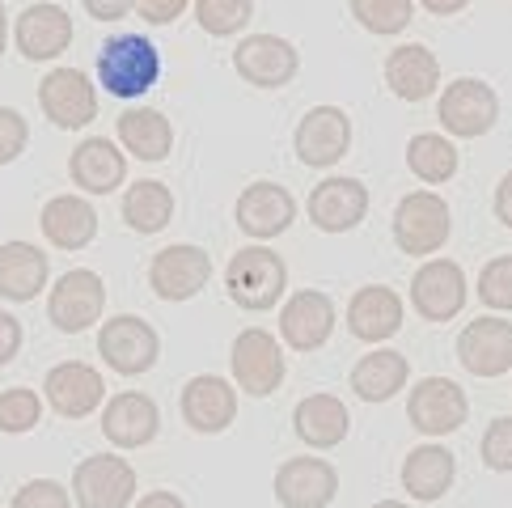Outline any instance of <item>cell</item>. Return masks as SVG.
<instances>
[{"instance_id": "f546056e", "label": "cell", "mask_w": 512, "mask_h": 508, "mask_svg": "<svg viewBox=\"0 0 512 508\" xmlns=\"http://www.w3.org/2000/svg\"><path fill=\"white\" fill-rule=\"evenodd\" d=\"M453 475H457V462L445 445H419V449H411V458L402 462V487H407L411 500H419V504L441 500L453 487Z\"/></svg>"}, {"instance_id": "9a60e30c", "label": "cell", "mask_w": 512, "mask_h": 508, "mask_svg": "<svg viewBox=\"0 0 512 508\" xmlns=\"http://www.w3.org/2000/svg\"><path fill=\"white\" fill-rule=\"evenodd\" d=\"M457 360L474 377H504L512 369V322L479 318L457 335Z\"/></svg>"}, {"instance_id": "8fae6325", "label": "cell", "mask_w": 512, "mask_h": 508, "mask_svg": "<svg viewBox=\"0 0 512 508\" xmlns=\"http://www.w3.org/2000/svg\"><path fill=\"white\" fill-rule=\"evenodd\" d=\"M208 280H212L208 250H199L191 242L157 250L153 263H149V288L161 301H191Z\"/></svg>"}, {"instance_id": "7c38bea8", "label": "cell", "mask_w": 512, "mask_h": 508, "mask_svg": "<svg viewBox=\"0 0 512 508\" xmlns=\"http://www.w3.org/2000/svg\"><path fill=\"white\" fill-rule=\"evenodd\" d=\"M233 68L242 72V81H250V85L280 89L297 77L301 56L288 39H280V34H246L233 51Z\"/></svg>"}, {"instance_id": "1f68e13d", "label": "cell", "mask_w": 512, "mask_h": 508, "mask_svg": "<svg viewBox=\"0 0 512 508\" xmlns=\"http://www.w3.org/2000/svg\"><path fill=\"white\" fill-rule=\"evenodd\" d=\"M119 140H123V149L140 161H166V153L174 149V123L161 111L140 106V111L119 115Z\"/></svg>"}, {"instance_id": "d6986e66", "label": "cell", "mask_w": 512, "mask_h": 508, "mask_svg": "<svg viewBox=\"0 0 512 508\" xmlns=\"http://www.w3.org/2000/svg\"><path fill=\"white\" fill-rule=\"evenodd\" d=\"M43 390H47V403L56 407L64 420H85L89 411L102 407L106 381H102L98 369L81 365V360H64V365H56V369L47 373Z\"/></svg>"}, {"instance_id": "4dcf8cb0", "label": "cell", "mask_w": 512, "mask_h": 508, "mask_svg": "<svg viewBox=\"0 0 512 508\" xmlns=\"http://www.w3.org/2000/svg\"><path fill=\"white\" fill-rule=\"evenodd\" d=\"M407 377H411L407 356L394 352V348H377V352L356 360L352 390L364 398V403H390V398L407 386Z\"/></svg>"}, {"instance_id": "f35d334b", "label": "cell", "mask_w": 512, "mask_h": 508, "mask_svg": "<svg viewBox=\"0 0 512 508\" xmlns=\"http://www.w3.org/2000/svg\"><path fill=\"white\" fill-rule=\"evenodd\" d=\"M483 462L491 470H512V415L491 420L483 432Z\"/></svg>"}, {"instance_id": "681fc988", "label": "cell", "mask_w": 512, "mask_h": 508, "mask_svg": "<svg viewBox=\"0 0 512 508\" xmlns=\"http://www.w3.org/2000/svg\"><path fill=\"white\" fill-rule=\"evenodd\" d=\"M373 508H411V504H402V500H381V504H373Z\"/></svg>"}, {"instance_id": "44dd1931", "label": "cell", "mask_w": 512, "mask_h": 508, "mask_svg": "<svg viewBox=\"0 0 512 508\" xmlns=\"http://www.w3.org/2000/svg\"><path fill=\"white\" fill-rule=\"evenodd\" d=\"M13 43L26 60H56L72 47V17L60 5H30L17 17Z\"/></svg>"}, {"instance_id": "ee69618b", "label": "cell", "mask_w": 512, "mask_h": 508, "mask_svg": "<svg viewBox=\"0 0 512 508\" xmlns=\"http://www.w3.org/2000/svg\"><path fill=\"white\" fill-rule=\"evenodd\" d=\"M89 17H98V22H123L127 13L136 9V0H81Z\"/></svg>"}, {"instance_id": "8d00e7d4", "label": "cell", "mask_w": 512, "mask_h": 508, "mask_svg": "<svg viewBox=\"0 0 512 508\" xmlns=\"http://www.w3.org/2000/svg\"><path fill=\"white\" fill-rule=\"evenodd\" d=\"M39 420H43V403H39V394L34 390L13 386V390L0 394V432L22 437V432H30Z\"/></svg>"}, {"instance_id": "3957f363", "label": "cell", "mask_w": 512, "mask_h": 508, "mask_svg": "<svg viewBox=\"0 0 512 508\" xmlns=\"http://www.w3.org/2000/svg\"><path fill=\"white\" fill-rule=\"evenodd\" d=\"M436 119L445 123V132L457 140H479L487 136L500 119V98L496 89L479 77H457L453 85H445L441 106H436Z\"/></svg>"}, {"instance_id": "603a6c76", "label": "cell", "mask_w": 512, "mask_h": 508, "mask_svg": "<svg viewBox=\"0 0 512 508\" xmlns=\"http://www.w3.org/2000/svg\"><path fill=\"white\" fill-rule=\"evenodd\" d=\"M237 415V390L229 386L225 377H212V373H199L187 381L182 390V420H187L195 432H225Z\"/></svg>"}, {"instance_id": "52a82bcc", "label": "cell", "mask_w": 512, "mask_h": 508, "mask_svg": "<svg viewBox=\"0 0 512 508\" xmlns=\"http://www.w3.org/2000/svg\"><path fill=\"white\" fill-rule=\"evenodd\" d=\"M98 352L102 360L123 377H140L157 365L161 356V339L157 331L144 318L136 314H119V318H106L102 331H98Z\"/></svg>"}, {"instance_id": "74e56055", "label": "cell", "mask_w": 512, "mask_h": 508, "mask_svg": "<svg viewBox=\"0 0 512 508\" xmlns=\"http://www.w3.org/2000/svg\"><path fill=\"white\" fill-rule=\"evenodd\" d=\"M479 301L491 310H512V254L491 259L479 276Z\"/></svg>"}, {"instance_id": "83f0119b", "label": "cell", "mask_w": 512, "mask_h": 508, "mask_svg": "<svg viewBox=\"0 0 512 508\" xmlns=\"http://www.w3.org/2000/svg\"><path fill=\"white\" fill-rule=\"evenodd\" d=\"M292 428L309 449H335L352 428V415L335 394H309L292 411Z\"/></svg>"}, {"instance_id": "b9f144b4", "label": "cell", "mask_w": 512, "mask_h": 508, "mask_svg": "<svg viewBox=\"0 0 512 508\" xmlns=\"http://www.w3.org/2000/svg\"><path fill=\"white\" fill-rule=\"evenodd\" d=\"M191 0H136V13L144 17L149 26H170L174 17H182Z\"/></svg>"}, {"instance_id": "4fadbf2b", "label": "cell", "mask_w": 512, "mask_h": 508, "mask_svg": "<svg viewBox=\"0 0 512 508\" xmlns=\"http://www.w3.org/2000/svg\"><path fill=\"white\" fill-rule=\"evenodd\" d=\"M39 106H43V115L56 127L72 132V127L94 123L98 94H94V85H89L85 72H77V68H51L43 77V85H39Z\"/></svg>"}, {"instance_id": "836d02e7", "label": "cell", "mask_w": 512, "mask_h": 508, "mask_svg": "<svg viewBox=\"0 0 512 508\" xmlns=\"http://www.w3.org/2000/svg\"><path fill=\"white\" fill-rule=\"evenodd\" d=\"M407 166L415 178H424V183H449V178L457 174V149H453V140L445 136H436V132H419L411 136L407 144Z\"/></svg>"}, {"instance_id": "ba28073f", "label": "cell", "mask_w": 512, "mask_h": 508, "mask_svg": "<svg viewBox=\"0 0 512 508\" xmlns=\"http://www.w3.org/2000/svg\"><path fill=\"white\" fill-rule=\"evenodd\" d=\"M470 403L466 390L449 377H424L411 386V403H407V420L411 428H419L424 437H449L466 424Z\"/></svg>"}, {"instance_id": "cb8c5ba5", "label": "cell", "mask_w": 512, "mask_h": 508, "mask_svg": "<svg viewBox=\"0 0 512 508\" xmlns=\"http://www.w3.org/2000/svg\"><path fill=\"white\" fill-rule=\"evenodd\" d=\"M68 174L85 195H111L115 187H123V178H127V157L106 136H89L72 149Z\"/></svg>"}, {"instance_id": "6da1fadb", "label": "cell", "mask_w": 512, "mask_h": 508, "mask_svg": "<svg viewBox=\"0 0 512 508\" xmlns=\"http://www.w3.org/2000/svg\"><path fill=\"white\" fill-rule=\"evenodd\" d=\"M161 77V51L144 34H115L98 51V81L111 98H144Z\"/></svg>"}, {"instance_id": "e0dca14e", "label": "cell", "mask_w": 512, "mask_h": 508, "mask_svg": "<svg viewBox=\"0 0 512 508\" xmlns=\"http://www.w3.org/2000/svg\"><path fill=\"white\" fill-rule=\"evenodd\" d=\"M369 212V187L360 178H326L309 191V221L322 233H347Z\"/></svg>"}, {"instance_id": "7bdbcfd3", "label": "cell", "mask_w": 512, "mask_h": 508, "mask_svg": "<svg viewBox=\"0 0 512 508\" xmlns=\"http://www.w3.org/2000/svg\"><path fill=\"white\" fill-rule=\"evenodd\" d=\"M17 352H22V322L0 310V369H5Z\"/></svg>"}, {"instance_id": "2e32d148", "label": "cell", "mask_w": 512, "mask_h": 508, "mask_svg": "<svg viewBox=\"0 0 512 508\" xmlns=\"http://www.w3.org/2000/svg\"><path fill=\"white\" fill-rule=\"evenodd\" d=\"M335 331V301L318 288H301L280 310V335L292 352H318Z\"/></svg>"}, {"instance_id": "7a4b0ae2", "label": "cell", "mask_w": 512, "mask_h": 508, "mask_svg": "<svg viewBox=\"0 0 512 508\" xmlns=\"http://www.w3.org/2000/svg\"><path fill=\"white\" fill-rule=\"evenodd\" d=\"M225 288L233 305H242L250 314L276 310V301L288 288V267L276 250L267 246H242L225 267Z\"/></svg>"}, {"instance_id": "9c48e42d", "label": "cell", "mask_w": 512, "mask_h": 508, "mask_svg": "<svg viewBox=\"0 0 512 508\" xmlns=\"http://www.w3.org/2000/svg\"><path fill=\"white\" fill-rule=\"evenodd\" d=\"M72 500L77 508H127L136 500V470L115 453L85 458L72 475Z\"/></svg>"}, {"instance_id": "5b68a950", "label": "cell", "mask_w": 512, "mask_h": 508, "mask_svg": "<svg viewBox=\"0 0 512 508\" xmlns=\"http://www.w3.org/2000/svg\"><path fill=\"white\" fill-rule=\"evenodd\" d=\"M449 204L436 191H411L394 208V242L402 254H436L449 242Z\"/></svg>"}, {"instance_id": "bcb514c9", "label": "cell", "mask_w": 512, "mask_h": 508, "mask_svg": "<svg viewBox=\"0 0 512 508\" xmlns=\"http://www.w3.org/2000/svg\"><path fill=\"white\" fill-rule=\"evenodd\" d=\"M136 508H187L174 492H149V496H140Z\"/></svg>"}, {"instance_id": "5bb4252c", "label": "cell", "mask_w": 512, "mask_h": 508, "mask_svg": "<svg viewBox=\"0 0 512 508\" xmlns=\"http://www.w3.org/2000/svg\"><path fill=\"white\" fill-rule=\"evenodd\" d=\"M297 157L314 170H331L335 161H343V153L352 149V119H347L339 106H314L301 123H297Z\"/></svg>"}, {"instance_id": "d6a6232c", "label": "cell", "mask_w": 512, "mask_h": 508, "mask_svg": "<svg viewBox=\"0 0 512 508\" xmlns=\"http://www.w3.org/2000/svg\"><path fill=\"white\" fill-rule=\"evenodd\" d=\"M170 216H174V191L166 183L144 178V183L127 187V195H123V221L132 225L136 233H161L170 225Z\"/></svg>"}, {"instance_id": "ab89813d", "label": "cell", "mask_w": 512, "mask_h": 508, "mask_svg": "<svg viewBox=\"0 0 512 508\" xmlns=\"http://www.w3.org/2000/svg\"><path fill=\"white\" fill-rule=\"evenodd\" d=\"M13 508H72V496L56 479H30L22 492L13 496Z\"/></svg>"}, {"instance_id": "60d3db41", "label": "cell", "mask_w": 512, "mask_h": 508, "mask_svg": "<svg viewBox=\"0 0 512 508\" xmlns=\"http://www.w3.org/2000/svg\"><path fill=\"white\" fill-rule=\"evenodd\" d=\"M30 144V127L26 119L13 111V106H0V166H9V161H17L26 153Z\"/></svg>"}, {"instance_id": "d4e9b609", "label": "cell", "mask_w": 512, "mask_h": 508, "mask_svg": "<svg viewBox=\"0 0 512 508\" xmlns=\"http://www.w3.org/2000/svg\"><path fill=\"white\" fill-rule=\"evenodd\" d=\"M347 331L364 343H381L402 331V297L386 284H369L347 301Z\"/></svg>"}, {"instance_id": "c3c4849f", "label": "cell", "mask_w": 512, "mask_h": 508, "mask_svg": "<svg viewBox=\"0 0 512 508\" xmlns=\"http://www.w3.org/2000/svg\"><path fill=\"white\" fill-rule=\"evenodd\" d=\"M5 39H9V22H5V0H0V56H5Z\"/></svg>"}, {"instance_id": "e575fe53", "label": "cell", "mask_w": 512, "mask_h": 508, "mask_svg": "<svg viewBox=\"0 0 512 508\" xmlns=\"http://www.w3.org/2000/svg\"><path fill=\"white\" fill-rule=\"evenodd\" d=\"M352 17L369 34H402L411 26L415 5L411 0H352Z\"/></svg>"}, {"instance_id": "30bf717a", "label": "cell", "mask_w": 512, "mask_h": 508, "mask_svg": "<svg viewBox=\"0 0 512 508\" xmlns=\"http://www.w3.org/2000/svg\"><path fill=\"white\" fill-rule=\"evenodd\" d=\"M466 271L453 259H428L411 280V305L419 318L428 322H449L466 310Z\"/></svg>"}, {"instance_id": "d590c367", "label": "cell", "mask_w": 512, "mask_h": 508, "mask_svg": "<svg viewBox=\"0 0 512 508\" xmlns=\"http://www.w3.org/2000/svg\"><path fill=\"white\" fill-rule=\"evenodd\" d=\"M195 17L212 39H229L254 17V0H195Z\"/></svg>"}, {"instance_id": "4316f807", "label": "cell", "mask_w": 512, "mask_h": 508, "mask_svg": "<svg viewBox=\"0 0 512 508\" xmlns=\"http://www.w3.org/2000/svg\"><path fill=\"white\" fill-rule=\"evenodd\" d=\"M39 225H43V238L51 246H60V250H85L89 242L98 238V212L81 195H56V199H47Z\"/></svg>"}, {"instance_id": "7dc6e473", "label": "cell", "mask_w": 512, "mask_h": 508, "mask_svg": "<svg viewBox=\"0 0 512 508\" xmlns=\"http://www.w3.org/2000/svg\"><path fill=\"white\" fill-rule=\"evenodd\" d=\"M419 5H424L428 13H436V17H449V13H462L470 0H419Z\"/></svg>"}, {"instance_id": "f6af8a7d", "label": "cell", "mask_w": 512, "mask_h": 508, "mask_svg": "<svg viewBox=\"0 0 512 508\" xmlns=\"http://www.w3.org/2000/svg\"><path fill=\"white\" fill-rule=\"evenodd\" d=\"M496 216L512 229V170L500 178V187H496Z\"/></svg>"}, {"instance_id": "7402d4cb", "label": "cell", "mask_w": 512, "mask_h": 508, "mask_svg": "<svg viewBox=\"0 0 512 508\" xmlns=\"http://www.w3.org/2000/svg\"><path fill=\"white\" fill-rule=\"evenodd\" d=\"M292 221H297V199H292L280 183H254L242 191V199H237V225L259 242L280 238Z\"/></svg>"}, {"instance_id": "8992f818", "label": "cell", "mask_w": 512, "mask_h": 508, "mask_svg": "<svg viewBox=\"0 0 512 508\" xmlns=\"http://www.w3.org/2000/svg\"><path fill=\"white\" fill-rule=\"evenodd\" d=\"M233 381L237 390H246L250 398H267L280 390V381L288 373L284 365V348L276 343V335L263 331V326H250L233 339Z\"/></svg>"}, {"instance_id": "f1b7e54d", "label": "cell", "mask_w": 512, "mask_h": 508, "mask_svg": "<svg viewBox=\"0 0 512 508\" xmlns=\"http://www.w3.org/2000/svg\"><path fill=\"white\" fill-rule=\"evenodd\" d=\"M47 254L30 242H5L0 246V297L5 301H34L39 288H47Z\"/></svg>"}, {"instance_id": "277c9868", "label": "cell", "mask_w": 512, "mask_h": 508, "mask_svg": "<svg viewBox=\"0 0 512 508\" xmlns=\"http://www.w3.org/2000/svg\"><path fill=\"white\" fill-rule=\"evenodd\" d=\"M102 310H106V284L98 271H89V267L64 271L47 297V318L56 322L64 335L89 331L94 322H102Z\"/></svg>"}, {"instance_id": "484cf974", "label": "cell", "mask_w": 512, "mask_h": 508, "mask_svg": "<svg viewBox=\"0 0 512 508\" xmlns=\"http://www.w3.org/2000/svg\"><path fill=\"white\" fill-rule=\"evenodd\" d=\"M386 85L402 102H424L441 85V60L432 56L424 43H402L386 60Z\"/></svg>"}, {"instance_id": "ac0fdd59", "label": "cell", "mask_w": 512, "mask_h": 508, "mask_svg": "<svg viewBox=\"0 0 512 508\" xmlns=\"http://www.w3.org/2000/svg\"><path fill=\"white\" fill-rule=\"evenodd\" d=\"M339 492V475L322 458H288L276 470V500L284 508H326Z\"/></svg>"}, {"instance_id": "ffe728a7", "label": "cell", "mask_w": 512, "mask_h": 508, "mask_svg": "<svg viewBox=\"0 0 512 508\" xmlns=\"http://www.w3.org/2000/svg\"><path fill=\"white\" fill-rule=\"evenodd\" d=\"M157 428H161V411H157L153 398L140 394V390L115 394L111 403H106V411H102V432H106V441H111L115 449L149 445L157 437Z\"/></svg>"}]
</instances>
